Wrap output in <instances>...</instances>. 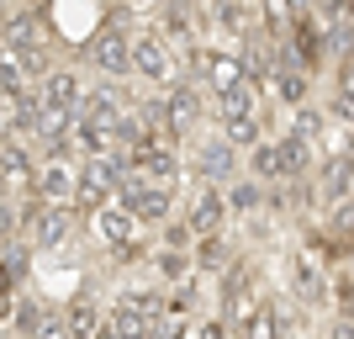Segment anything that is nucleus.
<instances>
[{
  "label": "nucleus",
  "instance_id": "39448f33",
  "mask_svg": "<svg viewBox=\"0 0 354 339\" xmlns=\"http://www.w3.org/2000/svg\"><path fill=\"white\" fill-rule=\"evenodd\" d=\"M117 202L127 207L133 218H143L148 228H159V223L175 212V186H159V180H148L143 170L127 164V175H122V186H117Z\"/></svg>",
  "mask_w": 354,
  "mask_h": 339
},
{
  "label": "nucleus",
  "instance_id": "412c9836",
  "mask_svg": "<svg viewBox=\"0 0 354 339\" xmlns=\"http://www.w3.org/2000/svg\"><path fill=\"white\" fill-rule=\"evenodd\" d=\"M312 11L323 21H344V16H354V0H312Z\"/></svg>",
  "mask_w": 354,
  "mask_h": 339
},
{
  "label": "nucleus",
  "instance_id": "6ab92c4d",
  "mask_svg": "<svg viewBox=\"0 0 354 339\" xmlns=\"http://www.w3.org/2000/svg\"><path fill=\"white\" fill-rule=\"evenodd\" d=\"M148 270L169 286V281H180V276H191V250H175V244H159V250L148 254Z\"/></svg>",
  "mask_w": 354,
  "mask_h": 339
},
{
  "label": "nucleus",
  "instance_id": "ddd939ff",
  "mask_svg": "<svg viewBox=\"0 0 354 339\" xmlns=\"http://www.w3.org/2000/svg\"><path fill=\"white\" fill-rule=\"evenodd\" d=\"M74 154H43L37 170H32V196H43V202H69L74 191Z\"/></svg>",
  "mask_w": 354,
  "mask_h": 339
},
{
  "label": "nucleus",
  "instance_id": "20e7f679",
  "mask_svg": "<svg viewBox=\"0 0 354 339\" xmlns=\"http://www.w3.org/2000/svg\"><path fill=\"white\" fill-rule=\"evenodd\" d=\"M281 281H286V292H291V302L301 313H323L328 308V270L307 244L281 254Z\"/></svg>",
  "mask_w": 354,
  "mask_h": 339
},
{
  "label": "nucleus",
  "instance_id": "6e6552de",
  "mask_svg": "<svg viewBox=\"0 0 354 339\" xmlns=\"http://www.w3.org/2000/svg\"><path fill=\"white\" fill-rule=\"evenodd\" d=\"M185 59H191V69L207 80L212 96H217V90H227V85H238V80H249V74H243V64H238V48L191 43V48H185Z\"/></svg>",
  "mask_w": 354,
  "mask_h": 339
},
{
  "label": "nucleus",
  "instance_id": "4468645a",
  "mask_svg": "<svg viewBox=\"0 0 354 339\" xmlns=\"http://www.w3.org/2000/svg\"><path fill=\"white\" fill-rule=\"evenodd\" d=\"M233 260H238V244H227V228H222V234L191 238V270L196 276H222Z\"/></svg>",
  "mask_w": 354,
  "mask_h": 339
},
{
  "label": "nucleus",
  "instance_id": "1a4fd4ad",
  "mask_svg": "<svg viewBox=\"0 0 354 339\" xmlns=\"http://www.w3.org/2000/svg\"><path fill=\"white\" fill-rule=\"evenodd\" d=\"M127 164H133V170H143L148 180H159V186H175V191H180V180H185V159H180V148L164 144V138L133 148V154H127Z\"/></svg>",
  "mask_w": 354,
  "mask_h": 339
},
{
  "label": "nucleus",
  "instance_id": "423d86ee",
  "mask_svg": "<svg viewBox=\"0 0 354 339\" xmlns=\"http://www.w3.org/2000/svg\"><path fill=\"white\" fill-rule=\"evenodd\" d=\"M164 144H180V138H191L207 117V96L191 85V80H175V85H164Z\"/></svg>",
  "mask_w": 354,
  "mask_h": 339
},
{
  "label": "nucleus",
  "instance_id": "f3484780",
  "mask_svg": "<svg viewBox=\"0 0 354 339\" xmlns=\"http://www.w3.org/2000/svg\"><path fill=\"white\" fill-rule=\"evenodd\" d=\"M328 308H333L339 324L354 329V266H339L333 276H328Z\"/></svg>",
  "mask_w": 354,
  "mask_h": 339
},
{
  "label": "nucleus",
  "instance_id": "f03ea898",
  "mask_svg": "<svg viewBox=\"0 0 354 339\" xmlns=\"http://www.w3.org/2000/svg\"><path fill=\"white\" fill-rule=\"evenodd\" d=\"M90 223H95V234H101L106 254H111L117 266H133V260H143V254L153 250V244H148V223L133 218V212H127L117 196L95 207V212H90Z\"/></svg>",
  "mask_w": 354,
  "mask_h": 339
},
{
  "label": "nucleus",
  "instance_id": "a211bd4d",
  "mask_svg": "<svg viewBox=\"0 0 354 339\" xmlns=\"http://www.w3.org/2000/svg\"><path fill=\"white\" fill-rule=\"evenodd\" d=\"M217 122H222V138L233 148H254L265 138V117L259 112H238V117H217Z\"/></svg>",
  "mask_w": 354,
  "mask_h": 339
},
{
  "label": "nucleus",
  "instance_id": "f8f14e48",
  "mask_svg": "<svg viewBox=\"0 0 354 339\" xmlns=\"http://www.w3.org/2000/svg\"><path fill=\"white\" fill-rule=\"evenodd\" d=\"M191 175L196 180H212V186H227V180L238 175V148L227 144V138H207V144L196 148V159H191Z\"/></svg>",
  "mask_w": 354,
  "mask_h": 339
},
{
  "label": "nucleus",
  "instance_id": "dca6fc26",
  "mask_svg": "<svg viewBox=\"0 0 354 339\" xmlns=\"http://www.w3.org/2000/svg\"><path fill=\"white\" fill-rule=\"evenodd\" d=\"M222 196H227V212H233V218H259V212H265V180L259 175H233L222 186Z\"/></svg>",
  "mask_w": 354,
  "mask_h": 339
},
{
  "label": "nucleus",
  "instance_id": "2eb2a0df",
  "mask_svg": "<svg viewBox=\"0 0 354 339\" xmlns=\"http://www.w3.org/2000/svg\"><path fill=\"white\" fill-rule=\"evenodd\" d=\"M59 313H64V334H74V339H95V334L106 329V308H101V302H95L90 292L69 297Z\"/></svg>",
  "mask_w": 354,
  "mask_h": 339
},
{
  "label": "nucleus",
  "instance_id": "9b49d317",
  "mask_svg": "<svg viewBox=\"0 0 354 339\" xmlns=\"http://www.w3.org/2000/svg\"><path fill=\"white\" fill-rule=\"evenodd\" d=\"M80 96H85V74H80V69L53 64V69L37 74V101H43L48 112H74V106H80Z\"/></svg>",
  "mask_w": 354,
  "mask_h": 339
},
{
  "label": "nucleus",
  "instance_id": "0eeeda50",
  "mask_svg": "<svg viewBox=\"0 0 354 339\" xmlns=\"http://www.w3.org/2000/svg\"><path fill=\"white\" fill-rule=\"evenodd\" d=\"M127 32H133V27H122V21L95 27L85 37V48H80L85 64H90V69H101L106 80H127V74H133V59H127Z\"/></svg>",
  "mask_w": 354,
  "mask_h": 339
},
{
  "label": "nucleus",
  "instance_id": "aec40b11",
  "mask_svg": "<svg viewBox=\"0 0 354 339\" xmlns=\"http://www.w3.org/2000/svg\"><path fill=\"white\" fill-rule=\"evenodd\" d=\"M249 175H259L270 186V180H286V164H281V148L270 144V138H259V144L249 148Z\"/></svg>",
  "mask_w": 354,
  "mask_h": 339
},
{
  "label": "nucleus",
  "instance_id": "9d476101",
  "mask_svg": "<svg viewBox=\"0 0 354 339\" xmlns=\"http://www.w3.org/2000/svg\"><path fill=\"white\" fill-rule=\"evenodd\" d=\"M180 218L191 223V234L201 238V234H222L233 212H227V196H222V186H212V180H201V186H196V196H191V207H185Z\"/></svg>",
  "mask_w": 354,
  "mask_h": 339
},
{
  "label": "nucleus",
  "instance_id": "f257e3e1",
  "mask_svg": "<svg viewBox=\"0 0 354 339\" xmlns=\"http://www.w3.org/2000/svg\"><path fill=\"white\" fill-rule=\"evenodd\" d=\"M122 175H127V154H117V148H106V154H85V164L74 170V191H69L74 218H90L101 202H111L117 186H122Z\"/></svg>",
  "mask_w": 354,
  "mask_h": 339
},
{
  "label": "nucleus",
  "instance_id": "4be33fe9",
  "mask_svg": "<svg viewBox=\"0 0 354 339\" xmlns=\"http://www.w3.org/2000/svg\"><path fill=\"white\" fill-rule=\"evenodd\" d=\"M191 334H201V339H222V334H227V324H222V313H217V318H201Z\"/></svg>",
  "mask_w": 354,
  "mask_h": 339
},
{
  "label": "nucleus",
  "instance_id": "7ed1b4c3",
  "mask_svg": "<svg viewBox=\"0 0 354 339\" xmlns=\"http://www.w3.org/2000/svg\"><path fill=\"white\" fill-rule=\"evenodd\" d=\"M127 59H133V74L143 80V85H175L180 80V59L175 48H169V37H164L159 27H133L127 32Z\"/></svg>",
  "mask_w": 354,
  "mask_h": 339
}]
</instances>
